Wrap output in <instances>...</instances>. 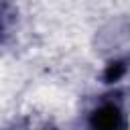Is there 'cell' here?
Instances as JSON below:
<instances>
[{
  "label": "cell",
  "mask_w": 130,
  "mask_h": 130,
  "mask_svg": "<svg viewBox=\"0 0 130 130\" xmlns=\"http://www.w3.org/2000/svg\"><path fill=\"white\" fill-rule=\"evenodd\" d=\"M89 130H122V112L116 104L104 102L89 114Z\"/></svg>",
  "instance_id": "obj_1"
},
{
  "label": "cell",
  "mask_w": 130,
  "mask_h": 130,
  "mask_svg": "<svg viewBox=\"0 0 130 130\" xmlns=\"http://www.w3.org/2000/svg\"><path fill=\"white\" fill-rule=\"evenodd\" d=\"M126 69H128V65H126V61H124V59L110 61V63L106 65V69H104V81H106V83H116L118 79H122V77H124Z\"/></svg>",
  "instance_id": "obj_2"
},
{
  "label": "cell",
  "mask_w": 130,
  "mask_h": 130,
  "mask_svg": "<svg viewBox=\"0 0 130 130\" xmlns=\"http://www.w3.org/2000/svg\"><path fill=\"white\" fill-rule=\"evenodd\" d=\"M2 30H4V22H2V18H0V37H2Z\"/></svg>",
  "instance_id": "obj_3"
}]
</instances>
